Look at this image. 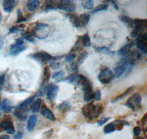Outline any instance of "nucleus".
<instances>
[{"label":"nucleus","mask_w":147,"mask_h":139,"mask_svg":"<svg viewBox=\"0 0 147 139\" xmlns=\"http://www.w3.org/2000/svg\"><path fill=\"white\" fill-rule=\"evenodd\" d=\"M43 102L41 98H38V99L35 100L32 103V104L30 105V111L33 114H37V113L40 112V106H41V103Z\"/></svg>","instance_id":"5701e85b"},{"label":"nucleus","mask_w":147,"mask_h":139,"mask_svg":"<svg viewBox=\"0 0 147 139\" xmlns=\"http://www.w3.org/2000/svg\"><path fill=\"white\" fill-rule=\"evenodd\" d=\"M50 27L47 23H38L35 25V27L31 30V33L32 36L39 39V40H44L47 38L50 34Z\"/></svg>","instance_id":"7ed1b4c3"},{"label":"nucleus","mask_w":147,"mask_h":139,"mask_svg":"<svg viewBox=\"0 0 147 139\" xmlns=\"http://www.w3.org/2000/svg\"><path fill=\"white\" fill-rule=\"evenodd\" d=\"M136 139H144V138H140V137H139V138H137Z\"/></svg>","instance_id":"4d7b16f0"},{"label":"nucleus","mask_w":147,"mask_h":139,"mask_svg":"<svg viewBox=\"0 0 147 139\" xmlns=\"http://www.w3.org/2000/svg\"><path fill=\"white\" fill-rule=\"evenodd\" d=\"M134 42H130V43H127L126 45H124V46H122L120 49L118 51V54L119 56L122 57V58H124L129 53H130V50L132 48V47L133 46Z\"/></svg>","instance_id":"aec40b11"},{"label":"nucleus","mask_w":147,"mask_h":139,"mask_svg":"<svg viewBox=\"0 0 147 139\" xmlns=\"http://www.w3.org/2000/svg\"><path fill=\"white\" fill-rule=\"evenodd\" d=\"M94 99L96 101H100L102 100V92L99 90H97L94 92Z\"/></svg>","instance_id":"79ce46f5"},{"label":"nucleus","mask_w":147,"mask_h":139,"mask_svg":"<svg viewBox=\"0 0 147 139\" xmlns=\"http://www.w3.org/2000/svg\"><path fill=\"white\" fill-rule=\"evenodd\" d=\"M57 109L60 110V111H63V112H65V111H69V110L71 109V106L69 105V103L63 102V103H60V104L57 106Z\"/></svg>","instance_id":"4c0bfd02"},{"label":"nucleus","mask_w":147,"mask_h":139,"mask_svg":"<svg viewBox=\"0 0 147 139\" xmlns=\"http://www.w3.org/2000/svg\"><path fill=\"white\" fill-rule=\"evenodd\" d=\"M110 2L113 5V7H114V8L115 9V10H119V6H118V4L116 3V2H115V1H110Z\"/></svg>","instance_id":"603ef678"},{"label":"nucleus","mask_w":147,"mask_h":139,"mask_svg":"<svg viewBox=\"0 0 147 139\" xmlns=\"http://www.w3.org/2000/svg\"><path fill=\"white\" fill-rule=\"evenodd\" d=\"M129 67V64L126 57L122 58L116 63L115 67H114V76L116 78H120L127 71Z\"/></svg>","instance_id":"6e6552de"},{"label":"nucleus","mask_w":147,"mask_h":139,"mask_svg":"<svg viewBox=\"0 0 147 139\" xmlns=\"http://www.w3.org/2000/svg\"><path fill=\"white\" fill-rule=\"evenodd\" d=\"M0 116H1V114H0Z\"/></svg>","instance_id":"bf43d9fd"},{"label":"nucleus","mask_w":147,"mask_h":139,"mask_svg":"<svg viewBox=\"0 0 147 139\" xmlns=\"http://www.w3.org/2000/svg\"><path fill=\"white\" fill-rule=\"evenodd\" d=\"M120 20L128 28H133L134 27V21L132 18L130 17L127 16V15H121L120 16Z\"/></svg>","instance_id":"c756f323"},{"label":"nucleus","mask_w":147,"mask_h":139,"mask_svg":"<svg viewBox=\"0 0 147 139\" xmlns=\"http://www.w3.org/2000/svg\"><path fill=\"white\" fill-rule=\"evenodd\" d=\"M23 138V132H21V131H18L16 134L14 136L13 139H22Z\"/></svg>","instance_id":"8fccbe9b"},{"label":"nucleus","mask_w":147,"mask_h":139,"mask_svg":"<svg viewBox=\"0 0 147 139\" xmlns=\"http://www.w3.org/2000/svg\"><path fill=\"white\" fill-rule=\"evenodd\" d=\"M84 92V100L87 103H89L92 100H94V91L93 90V87L88 88L83 90Z\"/></svg>","instance_id":"a878e982"},{"label":"nucleus","mask_w":147,"mask_h":139,"mask_svg":"<svg viewBox=\"0 0 147 139\" xmlns=\"http://www.w3.org/2000/svg\"><path fill=\"white\" fill-rule=\"evenodd\" d=\"M110 119V117H102L99 119V121L97 122V124L99 126H102L103 124H105L107 121H109Z\"/></svg>","instance_id":"a18cd8bd"},{"label":"nucleus","mask_w":147,"mask_h":139,"mask_svg":"<svg viewBox=\"0 0 147 139\" xmlns=\"http://www.w3.org/2000/svg\"><path fill=\"white\" fill-rule=\"evenodd\" d=\"M104 106L102 104H94V103H87L82 108V115L88 120H94L99 118L103 113Z\"/></svg>","instance_id":"f257e3e1"},{"label":"nucleus","mask_w":147,"mask_h":139,"mask_svg":"<svg viewBox=\"0 0 147 139\" xmlns=\"http://www.w3.org/2000/svg\"><path fill=\"white\" fill-rule=\"evenodd\" d=\"M126 59H127V60L129 66L134 67L136 66V64L142 59V55H141L140 53H139L138 51H134L129 53V54L127 55Z\"/></svg>","instance_id":"ddd939ff"},{"label":"nucleus","mask_w":147,"mask_h":139,"mask_svg":"<svg viewBox=\"0 0 147 139\" xmlns=\"http://www.w3.org/2000/svg\"><path fill=\"white\" fill-rule=\"evenodd\" d=\"M29 56L30 58L33 59L34 60L38 61L41 64H47V63L52 61H57V60L60 59L63 57V56H53L47 52L44 51L35 52L32 54H30Z\"/></svg>","instance_id":"20e7f679"},{"label":"nucleus","mask_w":147,"mask_h":139,"mask_svg":"<svg viewBox=\"0 0 147 139\" xmlns=\"http://www.w3.org/2000/svg\"><path fill=\"white\" fill-rule=\"evenodd\" d=\"M40 111L41 115L44 116V117L47 118V119L50 120V121H56V117H55V114H54L53 112H52L47 106H45V105L42 106L41 108L40 109Z\"/></svg>","instance_id":"f3484780"},{"label":"nucleus","mask_w":147,"mask_h":139,"mask_svg":"<svg viewBox=\"0 0 147 139\" xmlns=\"http://www.w3.org/2000/svg\"><path fill=\"white\" fill-rule=\"evenodd\" d=\"M57 5H58V1H52V0L45 1L42 6V10L46 12L57 10Z\"/></svg>","instance_id":"6ab92c4d"},{"label":"nucleus","mask_w":147,"mask_h":139,"mask_svg":"<svg viewBox=\"0 0 147 139\" xmlns=\"http://www.w3.org/2000/svg\"><path fill=\"white\" fill-rule=\"evenodd\" d=\"M134 29L130 34L131 38H138L139 36L145 33L147 28L146 19H134Z\"/></svg>","instance_id":"39448f33"},{"label":"nucleus","mask_w":147,"mask_h":139,"mask_svg":"<svg viewBox=\"0 0 147 139\" xmlns=\"http://www.w3.org/2000/svg\"><path fill=\"white\" fill-rule=\"evenodd\" d=\"M140 104H141V97L139 94L136 93L129 98L127 103H125V106L135 111L140 108Z\"/></svg>","instance_id":"1a4fd4ad"},{"label":"nucleus","mask_w":147,"mask_h":139,"mask_svg":"<svg viewBox=\"0 0 147 139\" xmlns=\"http://www.w3.org/2000/svg\"><path fill=\"white\" fill-rule=\"evenodd\" d=\"M76 57H77V55L75 53H69V55H67L65 56V61L69 63H71L72 61H74V60L75 59Z\"/></svg>","instance_id":"a19ab883"},{"label":"nucleus","mask_w":147,"mask_h":139,"mask_svg":"<svg viewBox=\"0 0 147 139\" xmlns=\"http://www.w3.org/2000/svg\"><path fill=\"white\" fill-rule=\"evenodd\" d=\"M136 43L137 48L140 50L141 53L144 54L147 53V36L146 32L136 38Z\"/></svg>","instance_id":"f8f14e48"},{"label":"nucleus","mask_w":147,"mask_h":139,"mask_svg":"<svg viewBox=\"0 0 147 139\" xmlns=\"http://www.w3.org/2000/svg\"><path fill=\"white\" fill-rule=\"evenodd\" d=\"M57 10H64L66 13H72L75 11L76 5L73 1L70 0H62V1H58V5H57Z\"/></svg>","instance_id":"9d476101"},{"label":"nucleus","mask_w":147,"mask_h":139,"mask_svg":"<svg viewBox=\"0 0 147 139\" xmlns=\"http://www.w3.org/2000/svg\"><path fill=\"white\" fill-rule=\"evenodd\" d=\"M16 6V1L14 0H5L3 2V9L6 13H10L13 10Z\"/></svg>","instance_id":"393cba45"},{"label":"nucleus","mask_w":147,"mask_h":139,"mask_svg":"<svg viewBox=\"0 0 147 139\" xmlns=\"http://www.w3.org/2000/svg\"><path fill=\"white\" fill-rule=\"evenodd\" d=\"M13 105L11 101L8 99H4L1 104H0V109L5 114H8L11 112L12 110L14 109Z\"/></svg>","instance_id":"a211bd4d"},{"label":"nucleus","mask_w":147,"mask_h":139,"mask_svg":"<svg viewBox=\"0 0 147 139\" xmlns=\"http://www.w3.org/2000/svg\"><path fill=\"white\" fill-rule=\"evenodd\" d=\"M0 131H5L8 134H14L16 132L13 122L10 118H5L0 122Z\"/></svg>","instance_id":"9b49d317"},{"label":"nucleus","mask_w":147,"mask_h":139,"mask_svg":"<svg viewBox=\"0 0 147 139\" xmlns=\"http://www.w3.org/2000/svg\"><path fill=\"white\" fill-rule=\"evenodd\" d=\"M27 48V46L25 45L24 41L22 38L16 39L15 43L12 44L10 46L9 54L12 56H15L20 54L23 51H24Z\"/></svg>","instance_id":"423d86ee"},{"label":"nucleus","mask_w":147,"mask_h":139,"mask_svg":"<svg viewBox=\"0 0 147 139\" xmlns=\"http://www.w3.org/2000/svg\"><path fill=\"white\" fill-rule=\"evenodd\" d=\"M140 132H141V128H140V127H139V126H137V127H136V128L133 129L134 135L136 136H138L139 135H140Z\"/></svg>","instance_id":"de8ad7c7"},{"label":"nucleus","mask_w":147,"mask_h":139,"mask_svg":"<svg viewBox=\"0 0 147 139\" xmlns=\"http://www.w3.org/2000/svg\"><path fill=\"white\" fill-rule=\"evenodd\" d=\"M90 39L89 37L88 34L86 33L82 36H80L78 37L77 43H75V47H78V48H87L90 45Z\"/></svg>","instance_id":"dca6fc26"},{"label":"nucleus","mask_w":147,"mask_h":139,"mask_svg":"<svg viewBox=\"0 0 147 139\" xmlns=\"http://www.w3.org/2000/svg\"><path fill=\"white\" fill-rule=\"evenodd\" d=\"M0 104H1V96H0Z\"/></svg>","instance_id":"13d9d810"},{"label":"nucleus","mask_w":147,"mask_h":139,"mask_svg":"<svg viewBox=\"0 0 147 139\" xmlns=\"http://www.w3.org/2000/svg\"><path fill=\"white\" fill-rule=\"evenodd\" d=\"M36 97H37L36 95L34 94V95H32V96L30 97V98H28L27 99H26L24 101H23V102H22V103H20L18 106H19V107H21V108H28L30 105L32 104V103L35 100Z\"/></svg>","instance_id":"7c9ffc66"},{"label":"nucleus","mask_w":147,"mask_h":139,"mask_svg":"<svg viewBox=\"0 0 147 139\" xmlns=\"http://www.w3.org/2000/svg\"><path fill=\"white\" fill-rule=\"evenodd\" d=\"M22 39H24V40H27L28 42L31 43H33L35 44V39H34V37L32 36V33H31V31H29V30H27L25 31H22Z\"/></svg>","instance_id":"2f4dec72"},{"label":"nucleus","mask_w":147,"mask_h":139,"mask_svg":"<svg viewBox=\"0 0 147 139\" xmlns=\"http://www.w3.org/2000/svg\"><path fill=\"white\" fill-rule=\"evenodd\" d=\"M96 51L98 52V53H102L107 55H113L115 53V52L110 51V48L106 46L97 47V48H96Z\"/></svg>","instance_id":"72a5a7b5"},{"label":"nucleus","mask_w":147,"mask_h":139,"mask_svg":"<svg viewBox=\"0 0 147 139\" xmlns=\"http://www.w3.org/2000/svg\"><path fill=\"white\" fill-rule=\"evenodd\" d=\"M134 89H135V86H130V87H129L128 89H127L125 92H124L122 93L121 94H120V95L117 96L116 98H113V99L111 100V103H116V102H118V101L124 99L125 97H127V95H129V94H130V93L133 91Z\"/></svg>","instance_id":"bb28decb"},{"label":"nucleus","mask_w":147,"mask_h":139,"mask_svg":"<svg viewBox=\"0 0 147 139\" xmlns=\"http://www.w3.org/2000/svg\"><path fill=\"white\" fill-rule=\"evenodd\" d=\"M115 130H116V125H115V123L113 122H110L107 124V125L105 126L104 132H105V134H109V133L113 132Z\"/></svg>","instance_id":"473e14b6"},{"label":"nucleus","mask_w":147,"mask_h":139,"mask_svg":"<svg viewBox=\"0 0 147 139\" xmlns=\"http://www.w3.org/2000/svg\"><path fill=\"white\" fill-rule=\"evenodd\" d=\"M60 66H61V64L60 62H57L56 61H50V67L52 69H58Z\"/></svg>","instance_id":"49530a36"},{"label":"nucleus","mask_w":147,"mask_h":139,"mask_svg":"<svg viewBox=\"0 0 147 139\" xmlns=\"http://www.w3.org/2000/svg\"><path fill=\"white\" fill-rule=\"evenodd\" d=\"M37 121H38V116L36 115L32 114L30 116L27 124V130L28 132H31L34 130L35 125H36Z\"/></svg>","instance_id":"4be33fe9"},{"label":"nucleus","mask_w":147,"mask_h":139,"mask_svg":"<svg viewBox=\"0 0 147 139\" xmlns=\"http://www.w3.org/2000/svg\"><path fill=\"white\" fill-rule=\"evenodd\" d=\"M1 20H2V14L0 13V22H1Z\"/></svg>","instance_id":"6e6d98bb"},{"label":"nucleus","mask_w":147,"mask_h":139,"mask_svg":"<svg viewBox=\"0 0 147 139\" xmlns=\"http://www.w3.org/2000/svg\"><path fill=\"white\" fill-rule=\"evenodd\" d=\"M10 136L7 135H3V136H0V139H10Z\"/></svg>","instance_id":"864d4df0"},{"label":"nucleus","mask_w":147,"mask_h":139,"mask_svg":"<svg viewBox=\"0 0 147 139\" xmlns=\"http://www.w3.org/2000/svg\"><path fill=\"white\" fill-rule=\"evenodd\" d=\"M59 92V86L57 85L51 84L47 86V99L49 100H54L57 97V94Z\"/></svg>","instance_id":"4468645a"},{"label":"nucleus","mask_w":147,"mask_h":139,"mask_svg":"<svg viewBox=\"0 0 147 139\" xmlns=\"http://www.w3.org/2000/svg\"><path fill=\"white\" fill-rule=\"evenodd\" d=\"M5 74L3 73V74L0 75V90H2V86H3V84H5Z\"/></svg>","instance_id":"09e8293b"},{"label":"nucleus","mask_w":147,"mask_h":139,"mask_svg":"<svg viewBox=\"0 0 147 139\" xmlns=\"http://www.w3.org/2000/svg\"><path fill=\"white\" fill-rule=\"evenodd\" d=\"M51 78V70L50 67L45 66L44 69V76H43V80H42L41 87L47 86V83L49 82Z\"/></svg>","instance_id":"b1692460"},{"label":"nucleus","mask_w":147,"mask_h":139,"mask_svg":"<svg viewBox=\"0 0 147 139\" xmlns=\"http://www.w3.org/2000/svg\"><path fill=\"white\" fill-rule=\"evenodd\" d=\"M146 116H147L146 114H144V118H143V119H142V122H143V124H145L146 120Z\"/></svg>","instance_id":"5fc2aeb1"},{"label":"nucleus","mask_w":147,"mask_h":139,"mask_svg":"<svg viewBox=\"0 0 147 139\" xmlns=\"http://www.w3.org/2000/svg\"><path fill=\"white\" fill-rule=\"evenodd\" d=\"M28 108H22L19 106H17L15 108L13 112V115L17 119L21 122L25 121L28 117Z\"/></svg>","instance_id":"2eb2a0df"},{"label":"nucleus","mask_w":147,"mask_h":139,"mask_svg":"<svg viewBox=\"0 0 147 139\" xmlns=\"http://www.w3.org/2000/svg\"><path fill=\"white\" fill-rule=\"evenodd\" d=\"M65 80V81H68L69 83L71 84H75V85H78V82H79V74H77V73H74L72 74L69 75V76L67 77L65 79H63ZM62 81V80H61Z\"/></svg>","instance_id":"c85d7f7f"},{"label":"nucleus","mask_w":147,"mask_h":139,"mask_svg":"<svg viewBox=\"0 0 147 139\" xmlns=\"http://www.w3.org/2000/svg\"><path fill=\"white\" fill-rule=\"evenodd\" d=\"M88 56V53L87 51H83L82 52H81L80 56H78V59H77V65H81V64H82V63L85 61V60L87 59Z\"/></svg>","instance_id":"e433bc0d"},{"label":"nucleus","mask_w":147,"mask_h":139,"mask_svg":"<svg viewBox=\"0 0 147 139\" xmlns=\"http://www.w3.org/2000/svg\"><path fill=\"white\" fill-rule=\"evenodd\" d=\"M82 6L86 10H93L94 9V2L91 0H85L82 1Z\"/></svg>","instance_id":"f704fd0d"},{"label":"nucleus","mask_w":147,"mask_h":139,"mask_svg":"<svg viewBox=\"0 0 147 139\" xmlns=\"http://www.w3.org/2000/svg\"><path fill=\"white\" fill-rule=\"evenodd\" d=\"M64 76V73L63 71H58V72H55L52 74V78L53 79H57V78H60L61 79L63 76Z\"/></svg>","instance_id":"c03bdc74"},{"label":"nucleus","mask_w":147,"mask_h":139,"mask_svg":"<svg viewBox=\"0 0 147 139\" xmlns=\"http://www.w3.org/2000/svg\"><path fill=\"white\" fill-rule=\"evenodd\" d=\"M107 7H108V4H102V5H99L94 9H93V10L91 11V13L94 14L101 11H105V10H107Z\"/></svg>","instance_id":"c9c22d12"},{"label":"nucleus","mask_w":147,"mask_h":139,"mask_svg":"<svg viewBox=\"0 0 147 139\" xmlns=\"http://www.w3.org/2000/svg\"><path fill=\"white\" fill-rule=\"evenodd\" d=\"M40 5V2L38 0H30L27 2V9L30 12L34 11L38 8Z\"/></svg>","instance_id":"cd10ccee"},{"label":"nucleus","mask_w":147,"mask_h":139,"mask_svg":"<svg viewBox=\"0 0 147 139\" xmlns=\"http://www.w3.org/2000/svg\"><path fill=\"white\" fill-rule=\"evenodd\" d=\"M78 66L79 65H77V63L75 62V61H72L70 65V67H69V68H70V70L71 71L74 72V73H77V71H78Z\"/></svg>","instance_id":"37998d69"},{"label":"nucleus","mask_w":147,"mask_h":139,"mask_svg":"<svg viewBox=\"0 0 147 139\" xmlns=\"http://www.w3.org/2000/svg\"><path fill=\"white\" fill-rule=\"evenodd\" d=\"M27 21V18H24L23 15V13H22V10L20 9H18L17 10V20L16 23L18 24L22 23V22H26Z\"/></svg>","instance_id":"58836bf2"},{"label":"nucleus","mask_w":147,"mask_h":139,"mask_svg":"<svg viewBox=\"0 0 147 139\" xmlns=\"http://www.w3.org/2000/svg\"><path fill=\"white\" fill-rule=\"evenodd\" d=\"M4 45H5V40L2 36H0V51L3 48Z\"/></svg>","instance_id":"3c124183"},{"label":"nucleus","mask_w":147,"mask_h":139,"mask_svg":"<svg viewBox=\"0 0 147 139\" xmlns=\"http://www.w3.org/2000/svg\"><path fill=\"white\" fill-rule=\"evenodd\" d=\"M66 17L69 18L71 23L76 28H84L88 24L90 20V15L88 13H84L81 15L69 13L67 14Z\"/></svg>","instance_id":"f03ea898"},{"label":"nucleus","mask_w":147,"mask_h":139,"mask_svg":"<svg viewBox=\"0 0 147 139\" xmlns=\"http://www.w3.org/2000/svg\"><path fill=\"white\" fill-rule=\"evenodd\" d=\"M114 73L108 67L102 68L98 75V79L103 84H108L114 78Z\"/></svg>","instance_id":"0eeeda50"},{"label":"nucleus","mask_w":147,"mask_h":139,"mask_svg":"<svg viewBox=\"0 0 147 139\" xmlns=\"http://www.w3.org/2000/svg\"><path fill=\"white\" fill-rule=\"evenodd\" d=\"M25 27L24 25H22V24H19L18 26H14V27H12L9 30V34H15L18 31H20L21 30L23 29Z\"/></svg>","instance_id":"ea45409f"},{"label":"nucleus","mask_w":147,"mask_h":139,"mask_svg":"<svg viewBox=\"0 0 147 139\" xmlns=\"http://www.w3.org/2000/svg\"><path fill=\"white\" fill-rule=\"evenodd\" d=\"M78 85H80L82 88V90L88 89V88L93 87L92 83L90 80L82 75H79V82Z\"/></svg>","instance_id":"412c9836"}]
</instances>
